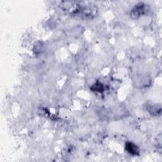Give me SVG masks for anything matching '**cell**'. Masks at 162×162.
Listing matches in <instances>:
<instances>
[{"instance_id": "3957f363", "label": "cell", "mask_w": 162, "mask_h": 162, "mask_svg": "<svg viewBox=\"0 0 162 162\" xmlns=\"http://www.w3.org/2000/svg\"><path fill=\"white\" fill-rule=\"evenodd\" d=\"M92 90L94 91L101 92H103V91H104V87H103V84L101 83L98 82L95 83L92 85Z\"/></svg>"}, {"instance_id": "6da1fadb", "label": "cell", "mask_w": 162, "mask_h": 162, "mask_svg": "<svg viewBox=\"0 0 162 162\" xmlns=\"http://www.w3.org/2000/svg\"><path fill=\"white\" fill-rule=\"evenodd\" d=\"M146 11V6L143 3H139L137 4L131 9L130 17L133 19H136L143 15Z\"/></svg>"}, {"instance_id": "277c9868", "label": "cell", "mask_w": 162, "mask_h": 162, "mask_svg": "<svg viewBox=\"0 0 162 162\" xmlns=\"http://www.w3.org/2000/svg\"><path fill=\"white\" fill-rule=\"evenodd\" d=\"M149 108H148V110L149 111V113H151V115H155H155H157L158 111L160 113L161 111V109L158 110V108H156V106H149Z\"/></svg>"}, {"instance_id": "7a4b0ae2", "label": "cell", "mask_w": 162, "mask_h": 162, "mask_svg": "<svg viewBox=\"0 0 162 162\" xmlns=\"http://www.w3.org/2000/svg\"><path fill=\"white\" fill-rule=\"evenodd\" d=\"M126 149L127 151V153L129 154L137 156L139 155V148L137 145H136L134 143H133L132 142H127L126 144Z\"/></svg>"}]
</instances>
